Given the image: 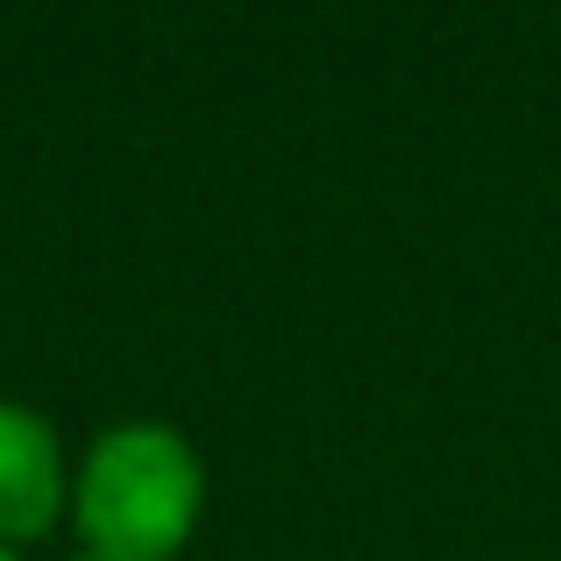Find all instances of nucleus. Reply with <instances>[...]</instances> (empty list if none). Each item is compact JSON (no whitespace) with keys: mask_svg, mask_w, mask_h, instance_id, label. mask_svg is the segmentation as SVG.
Masks as SVG:
<instances>
[{"mask_svg":"<svg viewBox=\"0 0 561 561\" xmlns=\"http://www.w3.org/2000/svg\"><path fill=\"white\" fill-rule=\"evenodd\" d=\"M206 505V469L179 426L128 420L85 448L71 483L85 561H171Z\"/></svg>","mask_w":561,"mask_h":561,"instance_id":"nucleus-1","label":"nucleus"},{"mask_svg":"<svg viewBox=\"0 0 561 561\" xmlns=\"http://www.w3.org/2000/svg\"><path fill=\"white\" fill-rule=\"evenodd\" d=\"M65 512V448L50 420L0 398V548L43 540Z\"/></svg>","mask_w":561,"mask_h":561,"instance_id":"nucleus-2","label":"nucleus"},{"mask_svg":"<svg viewBox=\"0 0 561 561\" xmlns=\"http://www.w3.org/2000/svg\"><path fill=\"white\" fill-rule=\"evenodd\" d=\"M0 561H14V548H0Z\"/></svg>","mask_w":561,"mask_h":561,"instance_id":"nucleus-3","label":"nucleus"}]
</instances>
